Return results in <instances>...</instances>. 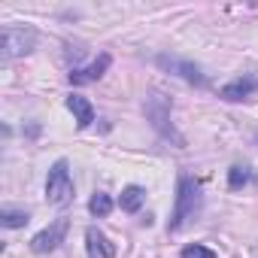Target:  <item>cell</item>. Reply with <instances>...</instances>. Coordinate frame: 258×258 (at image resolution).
Segmentation results:
<instances>
[{
  "mask_svg": "<svg viewBox=\"0 0 258 258\" xmlns=\"http://www.w3.org/2000/svg\"><path fill=\"white\" fill-rule=\"evenodd\" d=\"M201 210V185L195 179H182L179 182V195H176V207H173V219H170V231L185 228Z\"/></svg>",
  "mask_w": 258,
  "mask_h": 258,
  "instance_id": "obj_1",
  "label": "cell"
},
{
  "mask_svg": "<svg viewBox=\"0 0 258 258\" xmlns=\"http://www.w3.org/2000/svg\"><path fill=\"white\" fill-rule=\"evenodd\" d=\"M46 198H49V204H55V207H64V204L73 201V179H70L67 161H55V164H52L49 179H46Z\"/></svg>",
  "mask_w": 258,
  "mask_h": 258,
  "instance_id": "obj_2",
  "label": "cell"
},
{
  "mask_svg": "<svg viewBox=\"0 0 258 258\" xmlns=\"http://www.w3.org/2000/svg\"><path fill=\"white\" fill-rule=\"evenodd\" d=\"M34 43H37V34L31 28H4V61L28 55Z\"/></svg>",
  "mask_w": 258,
  "mask_h": 258,
  "instance_id": "obj_3",
  "label": "cell"
},
{
  "mask_svg": "<svg viewBox=\"0 0 258 258\" xmlns=\"http://www.w3.org/2000/svg\"><path fill=\"white\" fill-rule=\"evenodd\" d=\"M64 234H67V219H58V222H52L49 228H43V231L31 240V249H34L37 255L55 252V249L64 243Z\"/></svg>",
  "mask_w": 258,
  "mask_h": 258,
  "instance_id": "obj_4",
  "label": "cell"
},
{
  "mask_svg": "<svg viewBox=\"0 0 258 258\" xmlns=\"http://www.w3.org/2000/svg\"><path fill=\"white\" fill-rule=\"evenodd\" d=\"M85 249H88V258H115V246L97 228H88L85 231Z\"/></svg>",
  "mask_w": 258,
  "mask_h": 258,
  "instance_id": "obj_5",
  "label": "cell"
},
{
  "mask_svg": "<svg viewBox=\"0 0 258 258\" xmlns=\"http://www.w3.org/2000/svg\"><path fill=\"white\" fill-rule=\"evenodd\" d=\"M106 67H109V55H97L88 67H82V70H73L70 73V82L73 85H85V82H94V79H100L103 73H106Z\"/></svg>",
  "mask_w": 258,
  "mask_h": 258,
  "instance_id": "obj_6",
  "label": "cell"
},
{
  "mask_svg": "<svg viewBox=\"0 0 258 258\" xmlns=\"http://www.w3.org/2000/svg\"><path fill=\"white\" fill-rule=\"evenodd\" d=\"M158 64L167 67V70H176V76H182V79H188V82H195V85H204V82H207L204 73H201L195 64H188V61H179V58H167V55H161Z\"/></svg>",
  "mask_w": 258,
  "mask_h": 258,
  "instance_id": "obj_7",
  "label": "cell"
},
{
  "mask_svg": "<svg viewBox=\"0 0 258 258\" xmlns=\"http://www.w3.org/2000/svg\"><path fill=\"white\" fill-rule=\"evenodd\" d=\"M255 88H258V79H255V76H240V79L222 85L219 97H225V100H243V97H249Z\"/></svg>",
  "mask_w": 258,
  "mask_h": 258,
  "instance_id": "obj_8",
  "label": "cell"
},
{
  "mask_svg": "<svg viewBox=\"0 0 258 258\" xmlns=\"http://www.w3.org/2000/svg\"><path fill=\"white\" fill-rule=\"evenodd\" d=\"M67 109L76 115V124H79V127H88V124L94 121V106H91L82 94H70V97H67Z\"/></svg>",
  "mask_w": 258,
  "mask_h": 258,
  "instance_id": "obj_9",
  "label": "cell"
},
{
  "mask_svg": "<svg viewBox=\"0 0 258 258\" xmlns=\"http://www.w3.org/2000/svg\"><path fill=\"white\" fill-rule=\"evenodd\" d=\"M143 198H146V191L140 188V185H127L124 191H121V210L124 213H137L140 210V204H143Z\"/></svg>",
  "mask_w": 258,
  "mask_h": 258,
  "instance_id": "obj_10",
  "label": "cell"
},
{
  "mask_svg": "<svg viewBox=\"0 0 258 258\" xmlns=\"http://www.w3.org/2000/svg\"><path fill=\"white\" fill-rule=\"evenodd\" d=\"M0 222H4V228H22V225H28V210L4 207V213H0Z\"/></svg>",
  "mask_w": 258,
  "mask_h": 258,
  "instance_id": "obj_11",
  "label": "cell"
},
{
  "mask_svg": "<svg viewBox=\"0 0 258 258\" xmlns=\"http://www.w3.org/2000/svg\"><path fill=\"white\" fill-rule=\"evenodd\" d=\"M252 179V173H249V167H243V164H234L231 170H228V185L237 191V188H243L246 182Z\"/></svg>",
  "mask_w": 258,
  "mask_h": 258,
  "instance_id": "obj_12",
  "label": "cell"
},
{
  "mask_svg": "<svg viewBox=\"0 0 258 258\" xmlns=\"http://www.w3.org/2000/svg\"><path fill=\"white\" fill-rule=\"evenodd\" d=\"M88 210H91L94 216H109V213H112V198L103 195V191H97V195L88 201Z\"/></svg>",
  "mask_w": 258,
  "mask_h": 258,
  "instance_id": "obj_13",
  "label": "cell"
},
{
  "mask_svg": "<svg viewBox=\"0 0 258 258\" xmlns=\"http://www.w3.org/2000/svg\"><path fill=\"white\" fill-rule=\"evenodd\" d=\"M182 258H216V252L207 249V246H201V243H195V246H185L182 249Z\"/></svg>",
  "mask_w": 258,
  "mask_h": 258,
  "instance_id": "obj_14",
  "label": "cell"
}]
</instances>
